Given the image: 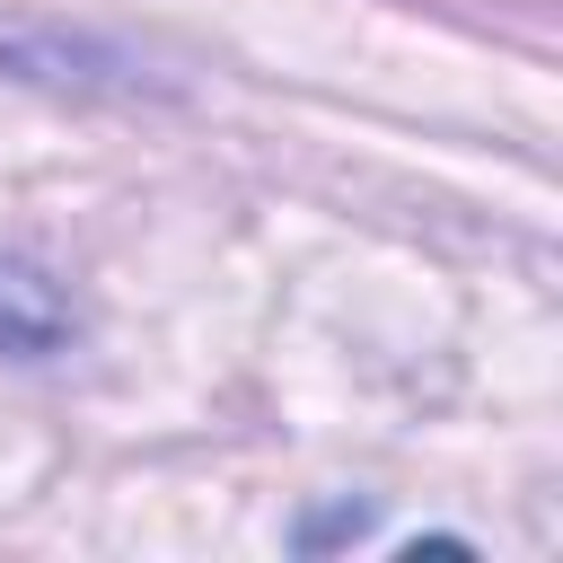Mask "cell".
Masks as SVG:
<instances>
[{"label":"cell","mask_w":563,"mask_h":563,"mask_svg":"<svg viewBox=\"0 0 563 563\" xmlns=\"http://www.w3.org/2000/svg\"><path fill=\"white\" fill-rule=\"evenodd\" d=\"M79 343V299L53 282V264L0 246V361H53Z\"/></svg>","instance_id":"6da1fadb"},{"label":"cell","mask_w":563,"mask_h":563,"mask_svg":"<svg viewBox=\"0 0 563 563\" xmlns=\"http://www.w3.org/2000/svg\"><path fill=\"white\" fill-rule=\"evenodd\" d=\"M0 70L9 79H44V88H141V62L106 35H62V26H9L0 35Z\"/></svg>","instance_id":"7a4b0ae2"}]
</instances>
